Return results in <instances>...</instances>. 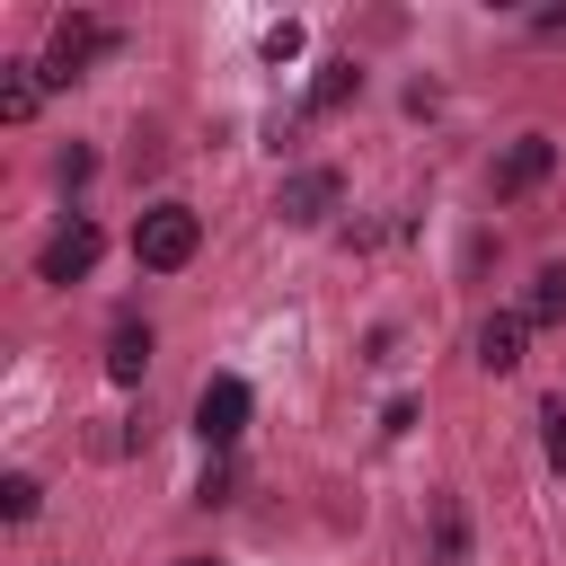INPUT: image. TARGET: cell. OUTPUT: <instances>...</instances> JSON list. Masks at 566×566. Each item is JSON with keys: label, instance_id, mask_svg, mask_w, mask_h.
Here are the masks:
<instances>
[{"label": "cell", "instance_id": "9c48e42d", "mask_svg": "<svg viewBox=\"0 0 566 566\" xmlns=\"http://www.w3.org/2000/svg\"><path fill=\"white\" fill-rule=\"evenodd\" d=\"M142 371H150V327H133V318H124V327H115V345H106V380H115V389H133Z\"/></svg>", "mask_w": 566, "mask_h": 566}, {"label": "cell", "instance_id": "277c9868", "mask_svg": "<svg viewBox=\"0 0 566 566\" xmlns=\"http://www.w3.org/2000/svg\"><path fill=\"white\" fill-rule=\"evenodd\" d=\"M336 203H345V177H336V168H292V177L274 186V212H283L292 230H310V221H327Z\"/></svg>", "mask_w": 566, "mask_h": 566}, {"label": "cell", "instance_id": "3957f363", "mask_svg": "<svg viewBox=\"0 0 566 566\" xmlns=\"http://www.w3.org/2000/svg\"><path fill=\"white\" fill-rule=\"evenodd\" d=\"M195 433H203V451H230V442L248 433V380H239V371H212V380H203Z\"/></svg>", "mask_w": 566, "mask_h": 566}, {"label": "cell", "instance_id": "6da1fadb", "mask_svg": "<svg viewBox=\"0 0 566 566\" xmlns=\"http://www.w3.org/2000/svg\"><path fill=\"white\" fill-rule=\"evenodd\" d=\"M195 248H203V221H195L186 203H150V212H142V230H133L142 274H177V265H195Z\"/></svg>", "mask_w": 566, "mask_h": 566}, {"label": "cell", "instance_id": "ac0fdd59", "mask_svg": "<svg viewBox=\"0 0 566 566\" xmlns=\"http://www.w3.org/2000/svg\"><path fill=\"white\" fill-rule=\"evenodd\" d=\"M186 566H212V557H186Z\"/></svg>", "mask_w": 566, "mask_h": 566}, {"label": "cell", "instance_id": "4fadbf2b", "mask_svg": "<svg viewBox=\"0 0 566 566\" xmlns=\"http://www.w3.org/2000/svg\"><path fill=\"white\" fill-rule=\"evenodd\" d=\"M539 451H548V469H566V398L539 407Z\"/></svg>", "mask_w": 566, "mask_h": 566}, {"label": "cell", "instance_id": "7c38bea8", "mask_svg": "<svg viewBox=\"0 0 566 566\" xmlns=\"http://www.w3.org/2000/svg\"><path fill=\"white\" fill-rule=\"evenodd\" d=\"M433 557H442V566H460V557H469V531H460V504H451V495L433 504Z\"/></svg>", "mask_w": 566, "mask_h": 566}, {"label": "cell", "instance_id": "8992f818", "mask_svg": "<svg viewBox=\"0 0 566 566\" xmlns=\"http://www.w3.org/2000/svg\"><path fill=\"white\" fill-rule=\"evenodd\" d=\"M548 168H557V142H548V133H522V142H513V150L495 159V195L513 203V195H531V186H539Z\"/></svg>", "mask_w": 566, "mask_h": 566}, {"label": "cell", "instance_id": "5bb4252c", "mask_svg": "<svg viewBox=\"0 0 566 566\" xmlns=\"http://www.w3.org/2000/svg\"><path fill=\"white\" fill-rule=\"evenodd\" d=\"M35 495H44L35 478H0V513H9V522H35Z\"/></svg>", "mask_w": 566, "mask_h": 566}, {"label": "cell", "instance_id": "30bf717a", "mask_svg": "<svg viewBox=\"0 0 566 566\" xmlns=\"http://www.w3.org/2000/svg\"><path fill=\"white\" fill-rule=\"evenodd\" d=\"M522 318H531V327H557V318H566V265H539V274H531Z\"/></svg>", "mask_w": 566, "mask_h": 566}, {"label": "cell", "instance_id": "ba28073f", "mask_svg": "<svg viewBox=\"0 0 566 566\" xmlns=\"http://www.w3.org/2000/svg\"><path fill=\"white\" fill-rule=\"evenodd\" d=\"M44 97V62H0V124H27Z\"/></svg>", "mask_w": 566, "mask_h": 566}, {"label": "cell", "instance_id": "e0dca14e", "mask_svg": "<svg viewBox=\"0 0 566 566\" xmlns=\"http://www.w3.org/2000/svg\"><path fill=\"white\" fill-rule=\"evenodd\" d=\"M195 504H230V460H212V469H203V486H195Z\"/></svg>", "mask_w": 566, "mask_h": 566}, {"label": "cell", "instance_id": "8fae6325", "mask_svg": "<svg viewBox=\"0 0 566 566\" xmlns=\"http://www.w3.org/2000/svg\"><path fill=\"white\" fill-rule=\"evenodd\" d=\"M354 88H363V71H354V62H327V71L310 80V115H336Z\"/></svg>", "mask_w": 566, "mask_h": 566}, {"label": "cell", "instance_id": "5b68a950", "mask_svg": "<svg viewBox=\"0 0 566 566\" xmlns=\"http://www.w3.org/2000/svg\"><path fill=\"white\" fill-rule=\"evenodd\" d=\"M97 248H106L97 221H62V230L44 239V256H35V274H44V283H80V274L97 265Z\"/></svg>", "mask_w": 566, "mask_h": 566}, {"label": "cell", "instance_id": "9a60e30c", "mask_svg": "<svg viewBox=\"0 0 566 566\" xmlns=\"http://www.w3.org/2000/svg\"><path fill=\"white\" fill-rule=\"evenodd\" d=\"M53 177H62V186H88V177H97V150H80V142H71V150L53 159Z\"/></svg>", "mask_w": 566, "mask_h": 566}, {"label": "cell", "instance_id": "52a82bcc", "mask_svg": "<svg viewBox=\"0 0 566 566\" xmlns=\"http://www.w3.org/2000/svg\"><path fill=\"white\" fill-rule=\"evenodd\" d=\"M522 336H531V318H522V310H495V318L478 327V363H486V371H513V363H522Z\"/></svg>", "mask_w": 566, "mask_h": 566}, {"label": "cell", "instance_id": "7a4b0ae2", "mask_svg": "<svg viewBox=\"0 0 566 566\" xmlns=\"http://www.w3.org/2000/svg\"><path fill=\"white\" fill-rule=\"evenodd\" d=\"M124 35L106 27V18H53V44H44V88H71L97 53H115Z\"/></svg>", "mask_w": 566, "mask_h": 566}, {"label": "cell", "instance_id": "2e32d148", "mask_svg": "<svg viewBox=\"0 0 566 566\" xmlns=\"http://www.w3.org/2000/svg\"><path fill=\"white\" fill-rule=\"evenodd\" d=\"M292 53H301V27H292V18H283V27H265V62H292Z\"/></svg>", "mask_w": 566, "mask_h": 566}]
</instances>
